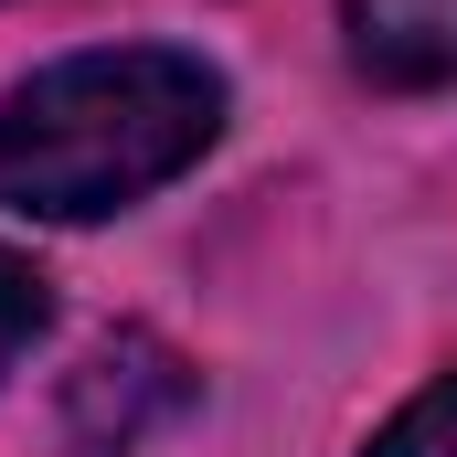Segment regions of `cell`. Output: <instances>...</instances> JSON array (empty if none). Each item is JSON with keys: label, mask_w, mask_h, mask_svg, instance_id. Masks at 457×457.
<instances>
[{"label": "cell", "mask_w": 457, "mask_h": 457, "mask_svg": "<svg viewBox=\"0 0 457 457\" xmlns=\"http://www.w3.org/2000/svg\"><path fill=\"white\" fill-rule=\"evenodd\" d=\"M43 330H54V277H43L32 255H11V245H0V372L43 341Z\"/></svg>", "instance_id": "obj_5"}, {"label": "cell", "mask_w": 457, "mask_h": 457, "mask_svg": "<svg viewBox=\"0 0 457 457\" xmlns=\"http://www.w3.org/2000/svg\"><path fill=\"white\" fill-rule=\"evenodd\" d=\"M361 457H457V372H436L394 426H372V447Z\"/></svg>", "instance_id": "obj_4"}, {"label": "cell", "mask_w": 457, "mask_h": 457, "mask_svg": "<svg viewBox=\"0 0 457 457\" xmlns=\"http://www.w3.org/2000/svg\"><path fill=\"white\" fill-rule=\"evenodd\" d=\"M224 138V75L181 43H96L11 86L0 192L32 224H107Z\"/></svg>", "instance_id": "obj_1"}, {"label": "cell", "mask_w": 457, "mask_h": 457, "mask_svg": "<svg viewBox=\"0 0 457 457\" xmlns=\"http://www.w3.org/2000/svg\"><path fill=\"white\" fill-rule=\"evenodd\" d=\"M351 64L394 96L457 86V0H351Z\"/></svg>", "instance_id": "obj_3"}, {"label": "cell", "mask_w": 457, "mask_h": 457, "mask_svg": "<svg viewBox=\"0 0 457 457\" xmlns=\"http://www.w3.org/2000/svg\"><path fill=\"white\" fill-rule=\"evenodd\" d=\"M181 404H192V361L160 341V330H107V341L64 372V436L86 457H128L138 436H160Z\"/></svg>", "instance_id": "obj_2"}]
</instances>
